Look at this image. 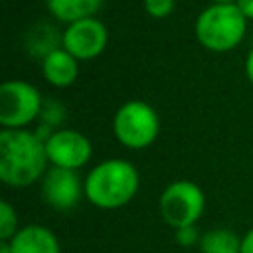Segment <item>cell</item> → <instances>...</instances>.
I'll use <instances>...</instances> for the list:
<instances>
[{"mask_svg":"<svg viewBox=\"0 0 253 253\" xmlns=\"http://www.w3.org/2000/svg\"><path fill=\"white\" fill-rule=\"evenodd\" d=\"M49 168L45 142L28 128L0 130V180L12 188H28Z\"/></svg>","mask_w":253,"mask_h":253,"instance_id":"6da1fadb","label":"cell"},{"mask_svg":"<svg viewBox=\"0 0 253 253\" xmlns=\"http://www.w3.org/2000/svg\"><path fill=\"white\" fill-rule=\"evenodd\" d=\"M85 198L99 210L125 208L140 188L136 166L125 158H107L97 162L83 178Z\"/></svg>","mask_w":253,"mask_h":253,"instance_id":"7a4b0ae2","label":"cell"},{"mask_svg":"<svg viewBox=\"0 0 253 253\" xmlns=\"http://www.w3.org/2000/svg\"><path fill=\"white\" fill-rule=\"evenodd\" d=\"M194 32L198 43L208 51H231L245 38L247 18L237 4H210L198 14Z\"/></svg>","mask_w":253,"mask_h":253,"instance_id":"3957f363","label":"cell"},{"mask_svg":"<svg viewBox=\"0 0 253 253\" xmlns=\"http://www.w3.org/2000/svg\"><path fill=\"white\" fill-rule=\"evenodd\" d=\"M113 134L128 150L148 148L160 134L158 111L146 101H126L113 117Z\"/></svg>","mask_w":253,"mask_h":253,"instance_id":"277c9868","label":"cell"},{"mask_svg":"<svg viewBox=\"0 0 253 253\" xmlns=\"http://www.w3.org/2000/svg\"><path fill=\"white\" fill-rule=\"evenodd\" d=\"M206 210V194L204 190L190 180H174L170 182L158 198L160 217L172 229L196 225Z\"/></svg>","mask_w":253,"mask_h":253,"instance_id":"5b68a950","label":"cell"},{"mask_svg":"<svg viewBox=\"0 0 253 253\" xmlns=\"http://www.w3.org/2000/svg\"><path fill=\"white\" fill-rule=\"evenodd\" d=\"M43 109L42 93L24 79H8L0 85V125L2 128H28Z\"/></svg>","mask_w":253,"mask_h":253,"instance_id":"8992f818","label":"cell"},{"mask_svg":"<svg viewBox=\"0 0 253 253\" xmlns=\"http://www.w3.org/2000/svg\"><path fill=\"white\" fill-rule=\"evenodd\" d=\"M43 142L49 166L79 170L93 158L91 140L73 128H55L43 138Z\"/></svg>","mask_w":253,"mask_h":253,"instance_id":"52a82bcc","label":"cell"},{"mask_svg":"<svg viewBox=\"0 0 253 253\" xmlns=\"http://www.w3.org/2000/svg\"><path fill=\"white\" fill-rule=\"evenodd\" d=\"M40 194L45 206L55 211L73 210L85 196V184L79 176V170H67L49 166L43 178L40 180Z\"/></svg>","mask_w":253,"mask_h":253,"instance_id":"ba28073f","label":"cell"},{"mask_svg":"<svg viewBox=\"0 0 253 253\" xmlns=\"http://www.w3.org/2000/svg\"><path fill=\"white\" fill-rule=\"evenodd\" d=\"M109 42V32L99 18H83L67 24L61 36V47H65L79 61L99 57Z\"/></svg>","mask_w":253,"mask_h":253,"instance_id":"9c48e42d","label":"cell"},{"mask_svg":"<svg viewBox=\"0 0 253 253\" xmlns=\"http://www.w3.org/2000/svg\"><path fill=\"white\" fill-rule=\"evenodd\" d=\"M42 75L51 87L65 89L79 77V59L65 47H51L42 57Z\"/></svg>","mask_w":253,"mask_h":253,"instance_id":"30bf717a","label":"cell"},{"mask_svg":"<svg viewBox=\"0 0 253 253\" xmlns=\"http://www.w3.org/2000/svg\"><path fill=\"white\" fill-rule=\"evenodd\" d=\"M12 253H61V243L57 235L40 223L24 225L18 233L8 239Z\"/></svg>","mask_w":253,"mask_h":253,"instance_id":"8fae6325","label":"cell"},{"mask_svg":"<svg viewBox=\"0 0 253 253\" xmlns=\"http://www.w3.org/2000/svg\"><path fill=\"white\" fill-rule=\"evenodd\" d=\"M105 0H45L49 14L63 24H71L83 18H93Z\"/></svg>","mask_w":253,"mask_h":253,"instance_id":"7c38bea8","label":"cell"},{"mask_svg":"<svg viewBox=\"0 0 253 253\" xmlns=\"http://www.w3.org/2000/svg\"><path fill=\"white\" fill-rule=\"evenodd\" d=\"M202 253H241V235L227 227H213L200 237Z\"/></svg>","mask_w":253,"mask_h":253,"instance_id":"4fadbf2b","label":"cell"},{"mask_svg":"<svg viewBox=\"0 0 253 253\" xmlns=\"http://www.w3.org/2000/svg\"><path fill=\"white\" fill-rule=\"evenodd\" d=\"M20 225H18V211L16 208L8 202L2 200L0 202V241H8L18 233Z\"/></svg>","mask_w":253,"mask_h":253,"instance_id":"5bb4252c","label":"cell"},{"mask_svg":"<svg viewBox=\"0 0 253 253\" xmlns=\"http://www.w3.org/2000/svg\"><path fill=\"white\" fill-rule=\"evenodd\" d=\"M142 6H144L148 16L160 20V18H166L174 12L176 0H142Z\"/></svg>","mask_w":253,"mask_h":253,"instance_id":"9a60e30c","label":"cell"},{"mask_svg":"<svg viewBox=\"0 0 253 253\" xmlns=\"http://www.w3.org/2000/svg\"><path fill=\"white\" fill-rule=\"evenodd\" d=\"M200 233L196 229V225H188V227H180L176 229V241L180 245H196L200 243Z\"/></svg>","mask_w":253,"mask_h":253,"instance_id":"2e32d148","label":"cell"},{"mask_svg":"<svg viewBox=\"0 0 253 253\" xmlns=\"http://www.w3.org/2000/svg\"><path fill=\"white\" fill-rule=\"evenodd\" d=\"M241 253H253V227L241 235Z\"/></svg>","mask_w":253,"mask_h":253,"instance_id":"e0dca14e","label":"cell"},{"mask_svg":"<svg viewBox=\"0 0 253 253\" xmlns=\"http://www.w3.org/2000/svg\"><path fill=\"white\" fill-rule=\"evenodd\" d=\"M235 4L247 20H253V0H237Z\"/></svg>","mask_w":253,"mask_h":253,"instance_id":"ac0fdd59","label":"cell"},{"mask_svg":"<svg viewBox=\"0 0 253 253\" xmlns=\"http://www.w3.org/2000/svg\"><path fill=\"white\" fill-rule=\"evenodd\" d=\"M245 75H247V81L253 85V47L249 49V53L245 57Z\"/></svg>","mask_w":253,"mask_h":253,"instance_id":"d6986e66","label":"cell"},{"mask_svg":"<svg viewBox=\"0 0 253 253\" xmlns=\"http://www.w3.org/2000/svg\"><path fill=\"white\" fill-rule=\"evenodd\" d=\"M0 253H12V249H10V243H8V241H0Z\"/></svg>","mask_w":253,"mask_h":253,"instance_id":"ffe728a7","label":"cell"},{"mask_svg":"<svg viewBox=\"0 0 253 253\" xmlns=\"http://www.w3.org/2000/svg\"><path fill=\"white\" fill-rule=\"evenodd\" d=\"M211 4H235L237 0H210Z\"/></svg>","mask_w":253,"mask_h":253,"instance_id":"44dd1931","label":"cell"}]
</instances>
